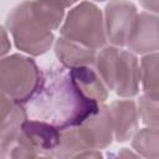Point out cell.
I'll return each instance as SVG.
<instances>
[{
    "label": "cell",
    "mask_w": 159,
    "mask_h": 159,
    "mask_svg": "<svg viewBox=\"0 0 159 159\" xmlns=\"http://www.w3.org/2000/svg\"><path fill=\"white\" fill-rule=\"evenodd\" d=\"M27 104L32 118L65 129L80 125L101 103L82 93L68 68L51 66L42 71L39 88Z\"/></svg>",
    "instance_id": "1"
},
{
    "label": "cell",
    "mask_w": 159,
    "mask_h": 159,
    "mask_svg": "<svg viewBox=\"0 0 159 159\" xmlns=\"http://www.w3.org/2000/svg\"><path fill=\"white\" fill-rule=\"evenodd\" d=\"M6 27L16 48L30 56L46 53L55 40L52 31L34 14L30 0L22 1L9 12Z\"/></svg>",
    "instance_id": "2"
},
{
    "label": "cell",
    "mask_w": 159,
    "mask_h": 159,
    "mask_svg": "<svg viewBox=\"0 0 159 159\" xmlns=\"http://www.w3.org/2000/svg\"><path fill=\"white\" fill-rule=\"evenodd\" d=\"M42 71L27 56L12 53L0 61L1 93L10 99L26 104L36 93Z\"/></svg>",
    "instance_id": "3"
},
{
    "label": "cell",
    "mask_w": 159,
    "mask_h": 159,
    "mask_svg": "<svg viewBox=\"0 0 159 159\" xmlns=\"http://www.w3.org/2000/svg\"><path fill=\"white\" fill-rule=\"evenodd\" d=\"M60 32L61 36L93 50H101L107 42L103 14L89 1H82L68 11Z\"/></svg>",
    "instance_id": "4"
},
{
    "label": "cell",
    "mask_w": 159,
    "mask_h": 159,
    "mask_svg": "<svg viewBox=\"0 0 159 159\" xmlns=\"http://www.w3.org/2000/svg\"><path fill=\"white\" fill-rule=\"evenodd\" d=\"M138 12L128 0H111L104 9V25L107 40L117 47L127 45L128 36Z\"/></svg>",
    "instance_id": "5"
},
{
    "label": "cell",
    "mask_w": 159,
    "mask_h": 159,
    "mask_svg": "<svg viewBox=\"0 0 159 159\" xmlns=\"http://www.w3.org/2000/svg\"><path fill=\"white\" fill-rule=\"evenodd\" d=\"M76 128L86 149H104L109 147L114 138L109 106L101 103L98 109Z\"/></svg>",
    "instance_id": "6"
},
{
    "label": "cell",
    "mask_w": 159,
    "mask_h": 159,
    "mask_svg": "<svg viewBox=\"0 0 159 159\" xmlns=\"http://www.w3.org/2000/svg\"><path fill=\"white\" fill-rule=\"evenodd\" d=\"M129 51L139 55H148L159 51V16L152 12L137 15L127 40Z\"/></svg>",
    "instance_id": "7"
},
{
    "label": "cell",
    "mask_w": 159,
    "mask_h": 159,
    "mask_svg": "<svg viewBox=\"0 0 159 159\" xmlns=\"http://www.w3.org/2000/svg\"><path fill=\"white\" fill-rule=\"evenodd\" d=\"M21 137L40 157L53 158L60 144L61 129L41 119H26L21 127Z\"/></svg>",
    "instance_id": "8"
},
{
    "label": "cell",
    "mask_w": 159,
    "mask_h": 159,
    "mask_svg": "<svg viewBox=\"0 0 159 159\" xmlns=\"http://www.w3.org/2000/svg\"><path fill=\"white\" fill-rule=\"evenodd\" d=\"M140 83V66L135 53L132 51L120 50L116 77L114 88L117 96L123 98H133L139 93Z\"/></svg>",
    "instance_id": "9"
},
{
    "label": "cell",
    "mask_w": 159,
    "mask_h": 159,
    "mask_svg": "<svg viewBox=\"0 0 159 159\" xmlns=\"http://www.w3.org/2000/svg\"><path fill=\"white\" fill-rule=\"evenodd\" d=\"M113 119L114 139L119 143L132 139L138 130L139 112L138 106L132 99H117L109 106Z\"/></svg>",
    "instance_id": "10"
},
{
    "label": "cell",
    "mask_w": 159,
    "mask_h": 159,
    "mask_svg": "<svg viewBox=\"0 0 159 159\" xmlns=\"http://www.w3.org/2000/svg\"><path fill=\"white\" fill-rule=\"evenodd\" d=\"M0 148L14 142L20 132L22 123L27 119V109L24 103L15 102L1 93L0 107Z\"/></svg>",
    "instance_id": "11"
},
{
    "label": "cell",
    "mask_w": 159,
    "mask_h": 159,
    "mask_svg": "<svg viewBox=\"0 0 159 159\" xmlns=\"http://www.w3.org/2000/svg\"><path fill=\"white\" fill-rule=\"evenodd\" d=\"M53 48L57 60L63 67L68 70L82 66H93L96 63V50L83 46L76 41L68 40L63 36L58 37L55 41Z\"/></svg>",
    "instance_id": "12"
},
{
    "label": "cell",
    "mask_w": 159,
    "mask_h": 159,
    "mask_svg": "<svg viewBox=\"0 0 159 159\" xmlns=\"http://www.w3.org/2000/svg\"><path fill=\"white\" fill-rule=\"evenodd\" d=\"M72 78L76 84L80 87L82 93L89 99H93L98 103H103L108 97V87L102 80L97 70H93L92 66H82L70 70Z\"/></svg>",
    "instance_id": "13"
},
{
    "label": "cell",
    "mask_w": 159,
    "mask_h": 159,
    "mask_svg": "<svg viewBox=\"0 0 159 159\" xmlns=\"http://www.w3.org/2000/svg\"><path fill=\"white\" fill-rule=\"evenodd\" d=\"M140 82L144 96L159 101V52L148 53L142 57Z\"/></svg>",
    "instance_id": "14"
},
{
    "label": "cell",
    "mask_w": 159,
    "mask_h": 159,
    "mask_svg": "<svg viewBox=\"0 0 159 159\" xmlns=\"http://www.w3.org/2000/svg\"><path fill=\"white\" fill-rule=\"evenodd\" d=\"M133 150L144 158L159 159V128H143L132 137Z\"/></svg>",
    "instance_id": "15"
},
{
    "label": "cell",
    "mask_w": 159,
    "mask_h": 159,
    "mask_svg": "<svg viewBox=\"0 0 159 159\" xmlns=\"http://www.w3.org/2000/svg\"><path fill=\"white\" fill-rule=\"evenodd\" d=\"M120 50L117 46H104L99 50L96 57V70L107 84L109 91L114 88V77Z\"/></svg>",
    "instance_id": "16"
},
{
    "label": "cell",
    "mask_w": 159,
    "mask_h": 159,
    "mask_svg": "<svg viewBox=\"0 0 159 159\" xmlns=\"http://www.w3.org/2000/svg\"><path fill=\"white\" fill-rule=\"evenodd\" d=\"M31 9L51 31L57 30L63 21L65 9L52 0H32Z\"/></svg>",
    "instance_id": "17"
},
{
    "label": "cell",
    "mask_w": 159,
    "mask_h": 159,
    "mask_svg": "<svg viewBox=\"0 0 159 159\" xmlns=\"http://www.w3.org/2000/svg\"><path fill=\"white\" fill-rule=\"evenodd\" d=\"M138 112L142 122L152 128H159V101L140 96L138 101Z\"/></svg>",
    "instance_id": "18"
},
{
    "label": "cell",
    "mask_w": 159,
    "mask_h": 159,
    "mask_svg": "<svg viewBox=\"0 0 159 159\" xmlns=\"http://www.w3.org/2000/svg\"><path fill=\"white\" fill-rule=\"evenodd\" d=\"M142 7L149 12L159 14V0H139Z\"/></svg>",
    "instance_id": "19"
},
{
    "label": "cell",
    "mask_w": 159,
    "mask_h": 159,
    "mask_svg": "<svg viewBox=\"0 0 159 159\" xmlns=\"http://www.w3.org/2000/svg\"><path fill=\"white\" fill-rule=\"evenodd\" d=\"M1 51H0V53H1V56L4 57L7 52H9V50H10V47H11V45H10V41H9V39H7V35H6V31H5V29L4 27H1Z\"/></svg>",
    "instance_id": "20"
},
{
    "label": "cell",
    "mask_w": 159,
    "mask_h": 159,
    "mask_svg": "<svg viewBox=\"0 0 159 159\" xmlns=\"http://www.w3.org/2000/svg\"><path fill=\"white\" fill-rule=\"evenodd\" d=\"M52 1L56 2L57 5L62 6L63 9H66V7H70V6H72L73 4H76L78 0H52Z\"/></svg>",
    "instance_id": "21"
},
{
    "label": "cell",
    "mask_w": 159,
    "mask_h": 159,
    "mask_svg": "<svg viewBox=\"0 0 159 159\" xmlns=\"http://www.w3.org/2000/svg\"><path fill=\"white\" fill-rule=\"evenodd\" d=\"M94 1H99V2H102V1H107V0H94Z\"/></svg>",
    "instance_id": "22"
}]
</instances>
